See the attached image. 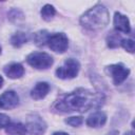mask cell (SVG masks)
I'll list each match as a JSON object with an SVG mask.
<instances>
[{
    "instance_id": "cell-1",
    "label": "cell",
    "mask_w": 135,
    "mask_h": 135,
    "mask_svg": "<svg viewBox=\"0 0 135 135\" xmlns=\"http://www.w3.org/2000/svg\"><path fill=\"white\" fill-rule=\"evenodd\" d=\"M103 97L99 93L79 89L75 92L61 96L54 104L58 112H86L90 109L99 108L102 104Z\"/></svg>"
},
{
    "instance_id": "cell-2",
    "label": "cell",
    "mask_w": 135,
    "mask_h": 135,
    "mask_svg": "<svg viewBox=\"0 0 135 135\" xmlns=\"http://www.w3.org/2000/svg\"><path fill=\"white\" fill-rule=\"evenodd\" d=\"M110 20L108 8L102 4H96L80 17V24L89 31L104 28Z\"/></svg>"
},
{
    "instance_id": "cell-3",
    "label": "cell",
    "mask_w": 135,
    "mask_h": 135,
    "mask_svg": "<svg viewBox=\"0 0 135 135\" xmlns=\"http://www.w3.org/2000/svg\"><path fill=\"white\" fill-rule=\"evenodd\" d=\"M26 62L37 70H46L52 66L54 60L51 55L44 52H34L26 57Z\"/></svg>"
},
{
    "instance_id": "cell-4",
    "label": "cell",
    "mask_w": 135,
    "mask_h": 135,
    "mask_svg": "<svg viewBox=\"0 0 135 135\" xmlns=\"http://www.w3.org/2000/svg\"><path fill=\"white\" fill-rule=\"evenodd\" d=\"M79 70H80V64L78 60L74 58H69L63 62L62 65L57 68L55 74L60 79H72L78 75Z\"/></svg>"
},
{
    "instance_id": "cell-5",
    "label": "cell",
    "mask_w": 135,
    "mask_h": 135,
    "mask_svg": "<svg viewBox=\"0 0 135 135\" xmlns=\"http://www.w3.org/2000/svg\"><path fill=\"white\" fill-rule=\"evenodd\" d=\"M105 72L108 73V75L111 76V78L113 80V83L115 85H118V84L122 83L130 74V70L126 65H123L122 63L111 64V65L107 66Z\"/></svg>"
},
{
    "instance_id": "cell-6",
    "label": "cell",
    "mask_w": 135,
    "mask_h": 135,
    "mask_svg": "<svg viewBox=\"0 0 135 135\" xmlns=\"http://www.w3.org/2000/svg\"><path fill=\"white\" fill-rule=\"evenodd\" d=\"M46 44L55 53H64L69 46V39L63 33H55L50 35Z\"/></svg>"
},
{
    "instance_id": "cell-7",
    "label": "cell",
    "mask_w": 135,
    "mask_h": 135,
    "mask_svg": "<svg viewBox=\"0 0 135 135\" xmlns=\"http://www.w3.org/2000/svg\"><path fill=\"white\" fill-rule=\"evenodd\" d=\"M25 128L32 135H42L46 130V123L39 115L32 114L26 119Z\"/></svg>"
},
{
    "instance_id": "cell-8",
    "label": "cell",
    "mask_w": 135,
    "mask_h": 135,
    "mask_svg": "<svg viewBox=\"0 0 135 135\" xmlns=\"http://www.w3.org/2000/svg\"><path fill=\"white\" fill-rule=\"evenodd\" d=\"M19 103V96L15 91H6L0 95V108L4 110H11L17 107Z\"/></svg>"
},
{
    "instance_id": "cell-9",
    "label": "cell",
    "mask_w": 135,
    "mask_h": 135,
    "mask_svg": "<svg viewBox=\"0 0 135 135\" xmlns=\"http://www.w3.org/2000/svg\"><path fill=\"white\" fill-rule=\"evenodd\" d=\"M114 26L115 30L118 32L122 33H130L131 32V25H130V20L126 15H122L121 13L116 12L114 15Z\"/></svg>"
},
{
    "instance_id": "cell-10",
    "label": "cell",
    "mask_w": 135,
    "mask_h": 135,
    "mask_svg": "<svg viewBox=\"0 0 135 135\" xmlns=\"http://www.w3.org/2000/svg\"><path fill=\"white\" fill-rule=\"evenodd\" d=\"M50 91V84L45 81H40V82H37L34 88L31 90V97L35 100H40V99H43L47 93Z\"/></svg>"
},
{
    "instance_id": "cell-11",
    "label": "cell",
    "mask_w": 135,
    "mask_h": 135,
    "mask_svg": "<svg viewBox=\"0 0 135 135\" xmlns=\"http://www.w3.org/2000/svg\"><path fill=\"white\" fill-rule=\"evenodd\" d=\"M4 71V74L11 78V79H17V78H20L23 76L24 74V69L23 66L18 63V62H12V63H8L7 65L4 66L3 69Z\"/></svg>"
},
{
    "instance_id": "cell-12",
    "label": "cell",
    "mask_w": 135,
    "mask_h": 135,
    "mask_svg": "<svg viewBox=\"0 0 135 135\" xmlns=\"http://www.w3.org/2000/svg\"><path fill=\"white\" fill-rule=\"evenodd\" d=\"M107 122V115L103 112H95L86 118V124L91 128H100Z\"/></svg>"
},
{
    "instance_id": "cell-13",
    "label": "cell",
    "mask_w": 135,
    "mask_h": 135,
    "mask_svg": "<svg viewBox=\"0 0 135 135\" xmlns=\"http://www.w3.org/2000/svg\"><path fill=\"white\" fill-rule=\"evenodd\" d=\"M5 132L7 135H25L27 133L25 126L21 122H9L5 128Z\"/></svg>"
},
{
    "instance_id": "cell-14",
    "label": "cell",
    "mask_w": 135,
    "mask_h": 135,
    "mask_svg": "<svg viewBox=\"0 0 135 135\" xmlns=\"http://www.w3.org/2000/svg\"><path fill=\"white\" fill-rule=\"evenodd\" d=\"M28 40V35L23 32H17L15 33L11 38V43L15 47H20L24 43H26Z\"/></svg>"
},
{
    "instance_id": "cell-15",
    "label": "cell",
    "mask_w": 135,
    "mask_h": 135,
    "mask_svg": "<svg viewBox=\"0 0 135 135\" xmlns=\"http://www.w3.org/2000/svg\"><path fill=\"white\" fill-rule=\"evenodd\" d=\"M40 14H41V17H42L43 20H45V21H51V20L54 18L55 14H56V9H55V7H54L53 5H51V4H45V5L41 8Z\"/></svg>"
},
{
    "instance_id": "cell-16",
    "label": "cell",
    "mask_w": 135,
    "mask_h": 135,
    "mask_svg": "<svg viewBox=\"0 0 135 135\" xmlns=\"http://www.w3.org/2000/svg\"><path fill=\"white\" fill-rule=\"evenodd\" d=\"M49 37H50V34H49L47 31H45V30L39 31V32H37V33L34 35V41H35L36 45L41 46V45L46 44Z\"/></svg>"
},
{
    "instance_id": "cell-17",
    "label": "cell",
    "mask_w": 135,
    "mask_h": 135,
    "mask_svg": "<svg viewBox=\"0 0 135 135\" xmlns=\"http://www.w3.org/2000/svg\"><path fill=\"white\" fill-rule=\"evenodd\" d=\"M121 40L122 38L120 37V35L114 33V32H111L108 36H107V43H108V46L110 47H117L120 45L121 43Z\"/></svg>"
},
{
    "instance_id": "cell-18",
    "label": "cell",
    "mask_w": 135,
    "mask_h": 135,
    "mask_svg": "<svg viewBox=\"0 0 135 135\" xmlns=\"http://www.w3.org/2000/svg\"><path fill=\"white\" fill-rule=\"evenodd\" d=\"M65 123H68L71 127H79L82 124L83 122V118L81 116H73V117H69L65 120Z\"/></svg>"
},
{
    "instance_id": "cell-19",
    "label": "cell",
    "mask_w": 135,
    "mask_h": 135,
    "mask_svg": "<svg viewBox=\"0 0 135 135\" xmlns=\"http://www.w3.org/2000/svg\"><path fill=\"white\" fill-rule=\"evenodd\" d=\"M120 45H121L126 51H128L129 53H134L135 44H134V41H133L132 39H122Z\"/></svg>"
},
{
    "instance_id": "cell-20",
    "label": "cell",
    "mask_w": 135,
    "mask_h": 135,
    "mask_svg": "<svg viewBox=\"0 0 135 135\" xmlns=\"http://www.w3.org/2000/svg\"><path fill=\"white\" fill-rule=\"evenodd\" d=\"M11 120H9V117L3 113H0V129L2 128H6L8 124H9Z\"/></svg>"
},
{
    "instance_id": "cell-21",
    "label": "cell",
    "mask_w": 135,
    "mask_h": 135,
    "mask_svg": "<svg viewBox=\"0 0 135 135\" xmlns=\"http://www.w3.org/2000/svg\"><path fill=\"white\" fill-rule=\"evenodd\" d=\"M52 135H69V134L65 133V132H55V133H53Z\"/></svg>"
},
{
    "instance_id": "cell-22",
    "label": "cell",
    "mask_w": 135,
    "mask_h": 135,
    "mask_svg": "<svg viewBox=\"0 0 135 135\" xmlns=\"http://www.w3.org/2000/svg\"><path fill=\"white\" fill-rule=\"evenodd\" d=\"M123 135H134V132H133V131H129V132L124 133Z\"/></svg>"
},
{
    "instance_id": "cell-23",
    "label": "cell",
    "mask_w": 135,
    "mask_h": 135,
    "mask_svg": "<svg viewBox=\"0 0 135 135\" xmlns=\"http://www.w3.org/2000/svg\"><path fill=\"white\" fill-rule=\"evenodd\" d=\"M2 84H3V78H2V76H0V88L2 86Z\"/></svg>"
},
{
    "instance_id": "cell-24",
    "label": "cell",
    "mask_w": 135,
    "mask_h": 135,
    "mask_svg": "<svg viewBox=\"0 0 135 135\" xmlns=\"http://www.w3.org/2000/svg\"><path fill=\"white\" fill-rule=\"evenodd\" d=\"M0 54H1V46H0Z\"/></svg>"
}]
</instances>
